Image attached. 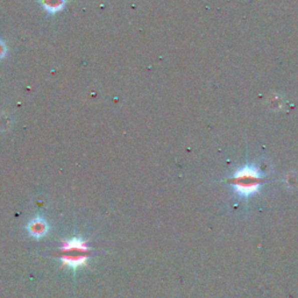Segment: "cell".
<instances>
[{
  "instance_id": "cell-2",
  "label": "cell",
  "mask_w": 298,
  "mask_h": 298,
  "mask_svg": "<svg viewBox=\"0 0 298 298\" xmlns=\"http://www.w3.org/2000/svg\"><path fill=\"white\" fill-rule=\"evenodd\" d=\"M27 229H28V233H30L32 236L40 239L46 234H48L49 225L43 218L37 217L34 218L30 224H28Z\"/></svg>"
},
{
  "instance_id": "cell-1",
  "label": "cell",
  "mask_w": 298,
  "mask_h": 298,
  "mask_svg": "<svg viewBox=\"0 0 298 298\" xmlns=\"http://www.w3.org/2000/svg\"><path fill=\"white\" fill-rule=\"evenodd\" d=\"M261 181V174L256 168L245 167L235 172L232 178V184L236 193L242 197H249L258 191Z\"/></svg>"
},
{
  "instance_id": "cell-4",
  "label": "cell",
  "mask_w": 298,
  "mask_h": 298,
  "mask_svg": "<svg viewBox=\"0 0 298 298\" xmlns=\"http://www.w3.org/2000/svg\"><path fill=\"white\" fill-rule=\"evenodd\" d=\"M42 6L50 13H56L62 11L66 5V0H41Z\"/></svg>"
},
{
  "instance_id": "cell-5",
  "label": "cell",
  "mask_w": 298,
  "mask_h": 298,
  "mask_svg": "<svg viewBox=\"0 0 298 298\" xmlns=\"http://www.w3.org/2000/svg\"><path fill=\"white\" fill-rule=\"evenodd\" d=\"M6 52H7V49H6L5 43L0 41V59H3V57L6 55Z\"/></svg>"
},
{
  "instance_id": "cell-3",
  "label": "cell",
  "mask_w": 298,
  "mask_h": 298,
  "mask_svg": "<svg viewBox=\"0 0 298 298\" xmlns=\"http://www.w3.org/2000/svg\"><path fill=\"white\" fill-rule=\"evenodd\" d=\"M62 250L63 252H69V253L76 252V253L86 254L89 248L84 240H82L81 238H73L63 243Z\"/></svg>"
}]
</instances>
